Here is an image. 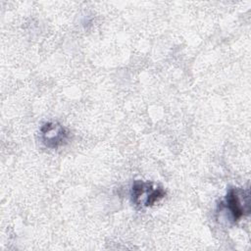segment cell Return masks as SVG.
<instances>
[{
	"instance_id": "obj_1",
	"label": "cell",
	"mask_w": 251,
	"mask_h": 251,
	"mask_svg": "<svg viewBox=\"0 0 251 251\" xmlns=\"http://www.w3.org/2000/svg\"><path fill=\"white\" fill-rule=\"evenodd\" d=\"M165 195V189L154 182L135 180L131 186L132 203L141 209L153 206Z\"/></svg>"
},
{
	"instance_id": "obj_2",
	"label": "cell",
	"mask_w": 251,
	"mask_h": 251,
	"mask_svg": "<svg viewBox=\"0 0 251 251\" xmlns=\"http://www.w3.org/2000/svg\"><path fill=\"white\" fill-rule=\"evenodd\" d=\"M249 191L240 187L230 188L224 201L225 209L233 222L240 221L250 211Z\"/></svg>"
},
{
	"instance_id": "obj_3",
	"label": "cell",
	"mask_w": 251,
	"mask_h": 251,
	"mask_svg": "<svg viewBox=\"0 0 251 251\" xmlns=\"http://www.w3.org/2000/svg\"><path fill=\"white\" fill-rule=\"evenodd\" d=\"M40 136L48 148H58L64 145L69 137L68 130L57 122H47L40 128Z\"/></svg>"
}]
</instances>
